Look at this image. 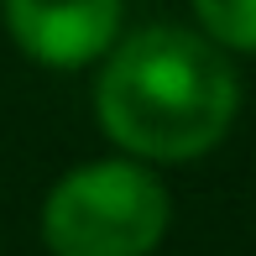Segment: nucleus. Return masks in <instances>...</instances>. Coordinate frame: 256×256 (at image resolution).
Instances as JSON below:
<instances>
[{
	"instance_id": "7ed1b4c3",
	"label": "nucleus",
	"mask_w": 256,
	"mask_h": 256,
	"mask_svg": "<svg viewBox=\"0 0 256 256\" xmlns=\"http://www.w3.org/2000/svg\"><path fill=\"white\" fill-rule=\"evenodd\" d=\"M16 48L48 68H84L115 42L120 0H0Z\"/></svg>"
},
{
	"instance_id": "20e7f679",
	"label": "nucleus",
	"mask_w": 256,
	"mask_h": 256,
	"mask_svg": "<svg viewBox=\"0 0 256 256\" xmlns=\"http://www.w3.org/2000/svg\"><path fill=\"white\" fill-rule=\"evenodd\" d=\"M214 48L256 52V0H194Z\"/></svg>"
},
{
	"instance_id": "f03ea898",
	"label": "nucleus",
	"mask_w": 256,
	"mask_h": 256,
	"mask_svg": "<svg viewBox=\"0 0 256 256\" xmlns=\"http://www.w3.org/2000/svg\"><path fill=\"white\" fill-rule=\"evenodd\" d=\"M162 230L168 188L142 162H84L42 204L52 256H152Z\"/></svg>"
},
{
	"instance_id": "f257e3e1",
	"label": "nucleus",
	"mask_w": 256,
	"mask_h": 256,
	"mask_svg": "<svg viewBox=\"0 0 256 256\" xmlns=\"http://www.w3.org/2000/svg\"><path fill=\"white\" fill-rule=\"evenodd\" d=\"M236 68L199 32L146 26L110 52L94 89L100 126L136 157L188 162L236 120Z\"/></svg>"
}]
</instances>
